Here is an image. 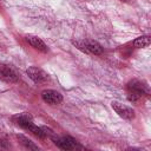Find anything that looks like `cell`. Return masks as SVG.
I'll use <instances>...</instances> for the list:
<instances>
[{"label": "cell", "mask_w": 151, "mask_h": 151, "mask_svg": "<svg viewBox=\"0 0 151 151\" xmlns=\"http://www.w3.org/2000/svg\"><path fill=\"white\" fill-rule=\"evenodd\" d=\"M26 40H27V42L32 46V47H34L35 50H38V51H40V52H47V45L40 39V38H38V37H34V35H27L26 37Z\"/></svg>", "instance_id": "obj_8"}, {"label": "cell", "mask_w": 151, "mask_h": 151, "mask_svg": "<svg viewBox=\"0 0 151 151\" xmlns=\"http://www.w3.org/2000/svg\"><path fill=\"white\" fill-rule=\"evenodd\" d=\"M41 98L50 105H57L63 101V94L55 90H45L41 92Z\"/></svg>", "instance_id": "obj_3"}, {"label": "cell", "mask_w": 151, "mask_h": 151, "mask_svg": "<svg viewBox=\"0 0 151 151\" xmlns=\"http://www.w3.org/2000/svg\"><path fill=\"white\" fill-rule=\"evenodd\" d=\"M150 45V37L149 35H142L139 38H137L136 40H133V46L137 48H143Z\"/></svg>", "instance_id": "obj_10"}, {"label": "cell", "mask_w": 151, "mask_h": 151, "mask_svg": "<svg viewBox=\"0 0 151 151\" xmlns=\"http://www.w3.org/2000/svg\"><path fill=\"white\" fill-rule=\"evenodd\" d=\"M0 79L4 80L5 83H9V84L15 83V81H18V74L9 66L0 64Z\"/></svg>", "instance_id": "obj_7"}, {"label": "cell", "mask_w": 151, "mask_h": 151, "mask_svg": "<svg viewBox=\"0 0 151 151\" xmlns=\"http://www.w3.org/2000/svg\"><path fill=\"white\" fill-rule=\"evenodd\" d=\"M52 139H53V142H54V144L59 147V149H61V150H66V151H68V150H74V149H77L78 147V144H77V142L73 139V138H71V137H52Z\"/></svg>", "instance_id": "obj_4"}, {"label": "cell", "mask_w": 151, "mask_h": 151, "mask_svg": "<svg viewBox=\"0 0 151 151\" xmlns=\"http://www.w3.org/2000/svg\"><path fill=\"white\" fill-rule=\"evenodd\" d=\"M122 1H127V0H122Z\"/></svg>", "instance_id": "obj_12"}, {"label": "cell", "mask_w": 151, "mask_h": 151, "mask_svg": "<svg viewBox=\"0 0 151 151\" xmlns=\"http://www.w3.org/2000/svg\"><path fill=\"white\" fill-rule=\"evenodd\" d=\"M127 90H129V100L130 101H136L138 98L147 93V86L139 81V80H131L127 84Z\"/></svg>", "instance_id": "obj_1"}, {"label": "cell", "mask_w": 151, "mask_h": 151, "mask_svg": "<svg viewBox=\"0 0 151 151\" xmlns=\"http://www.w3.org/2000/svg\"><path fill=\"white\" fill-rule=\"evenodd\" d=\"M111 105H112V109L120 117H123L125 119H132V118H134V111L131 107H129V106H126V105H124V104H122L119 101H112Z\"/></svg>", "instance_id": "obj_6"}, {"label": "cell", "mask_w": 151, "mask_h": 151, "mask_svg": "<svg viewBox=\"0 0 151 151\" xmlns=\"http://www.w3.org/2000/svg\"><path fill=\"white\" fill-rule=\"evenodd\" d=\"M26 73H27V76H28L34 83H37V84L45 83V81L48 79L47 73H46L45 71H42L41 68H39V67H34V66L28 67L27 71H26Z\"/></svg>", "instance_id": "obj_5"}, {"label": "cell", "mask_w": 151, "mask_h": 151, "mask_svg": "<svg viewBox=\"0 0 151 151\" xmlns=\"http://www.w3.org/2000/svg\"><path fill=\"white\" fill-rule=\"evenodd\" d=\"M18 138H19V140H21V144H22L25 147H27V149H29V150H39V147H38L32 140H29L28 138H26V137H24V136H18Z\"/></svg>", "instance_id": "obj_11"}, {"label": "cell", "mask_w": 151, "mask_h": 151, "mask_svg": "<svg viewBox=\"0 0 151 151\" xmlns=\"http://www.w3.org/2000/svg\"><path fill=\"white\" fill-rule=\"evenodd\" d=\"M73 44L81 51L86 52V53H92L94 55H99L103 53V47L94 40H77L73 41Z\"/></svg>", "instance_id": "obj_2"}, {"label": "cell", "mask_w": 151, "mask_h": 151, "mask_svg": "<svg viewBox=\"0 0 151 151\" xmlns=\"http://www.w3.org/2000/svg\"><path fill=\"white\" fill-rule=\"evenodd\" d=\"M14 122H15L19 126H21L22 129L28 130V131H29V129L33 126V122H32V119H31L28 116H26V114H19V116H15V117H14Z\"/></svg>", "instance_id": "obj_9"}]
</instances>
